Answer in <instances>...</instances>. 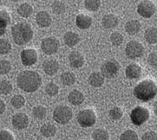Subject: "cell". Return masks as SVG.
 Returning a JSON list of instances; mask_svg holds the SVG:
<instances>
[{
	"instance_id": "obj_1",
	"label": "cell",
	"mask_w": 157,
	"mask_h": 140,
	"mask_svg": "<svg viewBox=\"0 0 157 140\" xmlns=\"http://www.w3.org/2000/svg\"><path fill=\"white\" fill-rule=\"evenodd\" d=\"M17 86L25 92H35L42 85V78L35 70H23L17 78Z\"/></svg>"
},
{
	"instance_id": "obj_2",
	"label": "cell",
	"mask_w": 157,
	"mask_h": 140,
	"mask_svg": "<svg viewBox=\"0 0 157 140\" xmlns=\"http://www.w3.org/2000/svg\"><path fill=\"white\" fill-rule=\"evenodd\" d=\"M11 35L17 45H24L32 39L33 30L28 23L19 22L11 27Z\"/></svg>"
},
{
	"instance_id": "obj_3",
	"label": "cell",
	"mask_w": 157,
	"mask_h": 140,
	"mask_svg": "<svg viewBox=\"0 0 157 140\" xmlns=\"http://www.w3.org/2000/svg\"><path fill=\"white\" fill-rule=\"evenodd\" d=\"M157 94V85L150 79L142 80L134 89V95L142 102L153 99Z\"/></svg>"
},
{
	"instance_id": "obj_4",
	"label": "cell",
	"mask_w": 157,
	"mask_h": 140,
	"mask_svg": "<svg viewBox=\"0 0 157 140\" xmlns=\"http://www.w3.org/2000/svg\"><path fill=\"white\" fill-rule=\"evenodd\" d=\"M73 117V111L69 106L59 105L53 111V119L59 125L68 124Z\"/></svg>"
},
{
	"instance_id": "obj_5",
	"label": "cell",
	"mask_w": 157,
	"mask_h": 140,
	"mask_svg": "<svg viewBox=\"0 0 157 140\" xmlns=\"http://www.w3.org/2000/svg\"><path fill=\"white\" fill-rule=\"evenodd\" d=\"M150 117L149 110L142 106H137L132 110L130 113L131 122L136 126H140L145 122H147Z\"/></svg>"
},
{
	"instance_id": "obj_6",
	"label": "cell",
	"mask_w": 157,
	"mask_h": 140,
	"mask_svg": "<svg viewBox=\"0 0 157 140\" xmlns=\"http://www.w3.org/2000/svg\"><path fill=\"white\" fill-rule=\"evenodd\" d=\"M77 122L82 127L89 128L96 124V115L92 109H84L77 114Z\"/></svg>"
},
{
	"instance_id": "obj_7",
	"label": "cell",
	"mask_w": 157,
	"mask_h": 140,
	"mask_svg": "<svg viewBox=\"0 0 157 140\" xmlns=\"http://www.w3.org/2000/svg\"><path fill=\"white\" fill-rule=\"evenodd\" d=\"M59 46H60L59 40L54 37L45 38L41 42V49L43 52L47 55H52L56 53L59 49Z\"/></svg>"
},
{
	"instance_id": "obj_8",
	"label": "cell",
	"mask_w": 157,
	"mask_h": 140,
	"mask_svg": "<svg viewBox=\"0 0 157 140\" xmlns=\"http://www.w3.org/2000/svg\"><path fill=\"white\" fill-rule=\"evenodd\" d=\"M144 52V48L143 45L139 43L138 41L136 40H132L130 42H128L126 45L125 48V53L127 57H128L129 58H141Z\"/></svg>"
},
{
	"instance_id": "obj_9",
	"label": "cell",
	"mask_w": 157,
	"mask_h": 140,
	"mask_svg": "<svg viewBox=\"0 0 157 140\" xmlns=\"http://www.w3.org/2000/svg\"><path fill=\"white\" fill-rule=\"evenodd\" d=\"M120 65L115 60H109L101 66V75L107 78H112L118 73Z\"/></svg>"
},
{
	"instance_id": "obj_10",
	"label": "cell",
	"mask_w": 157,
	"mask_h": 140,
	"mask_svg": "<svg viewBox=\"0 0 157 140\" xmlns=\"http://www.w3.org/2000/svg\"><path fill=\"white\" fill-rule=\"evenodd\" d=\"M156 10V7L154 3L150 1H142L137 6V12L144 18H151Z\"/></svg>"
},
{
	"instance_id": "obj_11",
	"label": "cell",
	"mask_w": 157,
	"mask_h": 140,
	"mask_svg": "<svg viewBox=\"0 0 157 140\" xmlns=\"http://www.w3.org/2000/svg\"><path fill=\"white\" fill-rule=\"evenodd\" d=\"M21 61L25 66H31L37 61V52L33 48H26L21 51Z\"/></svg>"
},
{
	"instance_id": "obj_12",
	"label": "cell",
	"mask_w": 157,
	"mask_h": 140,
	"mask_svg": "<svg viewBox=\"0 0 157 140\" xmlns=\"http://www.w3.org/2000/svg\"><path fill=\"white\" fill-rule=\"evenodd\" d=\"M29 118L25 113L23 112H18L12 117L11 123L13 127L17 130H23L25 129L26 127L29 125Z\"/></svg>"
},
{
	"instance_id": "obj_13",
	"label": "cell",
	"mask_w": 157,
	"mask_h": 140,
	"mask_svg": "<svg viewBox=\"0 0 157 140\" xmlns=\"http://www.w3.org/2000/svg\"><path fill=\"white\" fill-rule=\"evenodd\" d=\"M43 69L47 75L53 76L59 70V64L56 59L49 58L46 59L43 64Z\"/></svg>"
},
{
	"instance_id": "obj_14",
	"label": "cell",
	"mask_w": 157,
	"mask_h": 140,
	"mask_svg": "<svg viewBox=\"0 0 157 140\" xmlns=\"http://www.w3.org/2000/svg\"><path fill=\"white\" fill-rule=\"evenodd\" d=\"M142 67L137 64H130L125 70V75L129 79H136L142 75Z\"/></svg>"
},
{
	"instance_id": "obj_15",
	"label": "cell",
	"mask_w": 157,
	"mask_h": 140,
	"mask_svg": "<svg viewBox=\"0 0 157 140\" xmlns=\"http://www.w3.org/2000/svg\"><path fill=\"white\" fill-rule=\"evenodd\" d=\"M76 25L81 30H87L92 25V18L85 14H78L76 18Z\"/></svg>"
},
{
	"instance_id": "obj_16",
	"label": "cell",
	"mask_w": 157,
	"mask_h": 140,
	"mask_svg": "<svg viewBox=\"0 0 157 140\" xmlns=\"http://www.w3.org/2000/svg\"><path fill=\"white\" fill-rule=\"evenodd\" d=\"M70 65L73 68H80L84 65V58L78 51H72L69 55Z\"/></svg>"
},
{
	"instance_id": "obj_17",
	"label": "cell",
	"mask_w": 157,
	"mask_h": 140,
	"mask_svg": "<svg viewBox=\"0 0 157 140\" xmlns=\"http://www.w3.org/2000/svg\"><path fill=\"white\" fill-rule=\"evenodd\" d=\"M36 21L40 27H49L51 25V17L47 11L42 10L36 16Z\"/></svg>"
},
{
	"instance_id": "obj_18",
	"label": "cell",
	"mask_w": 157,
	"mask_h": 140,
	"mask_svg": "<svg viewBox=\"0 0 157 140\" xmlns=\"http://www.w3.org/2000/svg\"><path fill=\"white\" fill-rule=\"evenodd\" d=\"M68 100L72 105H80L84 101V96L80 90H73L70 92L68 96Z\"/></svg>"
},
{
	"instance_id": "obj_19",
	"label": "cell",
	"mask_w": 157,
	"mask_h": 140,
	"mask_svg": "<svg viewBox=\"0 0 157 140\" xmlns=\"http://www.w3.org/2000/svg\"><path fill=\"white\" fill-rule=\"evenodd\" d=\"M63 41L69 47H73L79 43L80 38L79 35L74 31H67L63 36Z\"/></svg>"
},
{
	"instance_id": "obj_20",
	"label": "cell",
	"mask_w": 157,
	"mask_h": 140,
	"mask_svg": "<svg viewBox=\"0 0 157 140\" xmlns=\"http://www.w3.org/2000/svg\"><path fill=\"white\" fill-rule=\"evenodd\" d=\"M101 24L105 29H109V30L113 29V28L117 27L118 25V18H117V17L113 14H108L102 18Z\"/></svg>"
},
{
	"instance_id": "obj_21",
	"label": "cell",
	"mask_w": 157,
	"mask_h": 140,
	"mask_svg": "<svg viewBox=\"0 0 157 140\" xmlns=\"http://www.w3.org/2000/svg\"><path fill=\"white\" fill-rule=\"evenodd\" d=\"M141 29V23L138 20H129L125 25V30L129 35H135L139 32Z\"/></svg>"
},
{
	"instance_id": "obj_22",
	"label": "cell",
	"mask_w": 157,
	"mask_h": 140,
	"mask_svg": "<svg viewBox=\"0 0 157 140\" xmlns=\"http://www.w3.org/2000/svg\"><path fill=\"white\" fill-rule=\"evenodd\" d=\"M89 83L93 87H101L104 84V77L100 72H93L89 78Z\"/></svg>"
},
{
	"instance_id": "obj_23",
	"label": "cell",
	"mask_w": 157,
	"mask_h": 140,
	"mask_svg": "<svg viewBox=\"0 0 157 140\" xmlns=\"http://www.w3.org/2000/svg\"><path fill=\"white\" fill-rule=\"evenodd\" d=\"M40 132L42 135L45 138H51L56 135V127L51 124H44L42 125L40 129Z\"/></svg>"
},
{
	"instance_id": "obj_24",
	"label": "cell",
	"mask_w": 157,
	"mask_h": 140,
	"mask_svg": "<svg viewBox=\"0 0 157 140\" xmlns=\"http://www.w3.org/2000/svg\"><path fill=\"white\" fill-rule=\"evenodd\" d=\"M144 38L148 44L155 45L157 43V28L156 27H150L146 30Z\"/></svg>"
},
{
	"instance_id": "obj_25",
	"label": "cell",
	"mask_w": 157,
	"mask_h": 140,
	"mask_svg": "<svg viewBox=\"0 0 157 140\" xmlns=\"http://www.w3.org/2000/svg\"><path fill=\"white\" fill-rule=\"evenodd\" d=\"M32 12H33V8L28 3L22 4L17 8V13H18V15L22 17V18H29L32 14Z\"/></svg>"
},
{
	"instance_id": "obj_26",
	"label": "cell",
	"mask_w": 157,
	"mask_h": 140,
	"mask_svg": "<svg viewBox=\"0 0 157 140\" xmlns=\"http://www.w3.org/2000/svg\"><path fill=\"white\" fill-rule=\"evenodd\" d=\"M61 81L62 83L64 85L71 86V85H74V84L76 83V75H75L73 72H71V71H65V72H63L61 75Z\"/></svg>"
},
{
	"instance_id": "obj_27",
	"label": "cell",
	"mask_w": 157,
	"mask_h": 140,
	"mask_svg": "<svg viewBox=\"0 0 157 140\" xmlns=\"http://www.w3.org/2000/svg\"><path fill=\"white\" fill-rule=\"evenodd\" d=\"M32 114L36 119H44L47 115V109L43 105H36L32 110Z\"/></svg>"
},
{
	"instance_id": "obj_28",
	"label": "cell",
	"mask_w": 157,
	"mask_h": 140,
	"mask_svg": "<svg viewBox=\"0 0 157 140\" xmlns=\"http://www.w3.org/2000/svg\"><path fill=\"white\" fill-rule=\"evenodd\" d=\"M93 140H109V134L103 129H96L92 133Z\"/></svg>"
},
{
	"instance_id": "obj_29",
	"label": "cell",
	"mask_w": 157,
	"mask_h": 140,
	"mask_svg": "<svg viewBox=\"0 0 157 140\" xmlns=\"http://www.w3.org/2000/svg\"><path fill=\"white\" fill-rule=\"evenodd\" d=\"M12 91V85L8 80H0V94L8 95Z\"/></svg>"
},
{
	"instance_id": "obj_30",
	"label": "cell",
	"mask_w": 157,
	"mask_h": 140,
	"mask_svg": "<svg viewBox=\"0 0 157 140\" xmlns=\"http://www.w3.org/2000/svg\"><path fill=\"white\" fill-rule=\"evenodd\" d=\"M10 103L15 109H20L25 105V98L22 95H15L12 97Z\"/></svg>"
},
{
	"instance_id": "obj_31",
	"label": "cell",
	"mask_w": 157,
	"mask_h": 140,
	"mask_svg": "<svg viewBox=\"0 0 157 140\" xmlns=\"http://www.w3.org/2000/svg\"><path fill=\"white\" fill-rule=\"evenodd\" d=\"M10 21L11 18L10 13L5 10H0V26L6 28V26L10 24Z\"/></svg>"
},
{
	"instance_id": "obj_32",
	"label": "cell",
	"mask_w": 157,
	"mask_h": 140,
	"mask_svg": "<svg viewBox=\"0 0 157 140\" xmlns=\"http://www.w3.org/2000/svg\"><path fill=\"white\" fill-rule=\"evenodd\" d=\"M11 51V45L7 39L0 38V55L9 54Z\"/></svg>"
},
{
	"instance_id": "obj_33",
	"label": "cell",
	"mask_w": 157,
	"mask_h": 140,
	"mask_svg": "<svg viewBox=\"0 0 157 140\" xmlns=\"http://www.w3.org/2000/svg\"><path fill=\"white\" fill-rule=\"evenodd\" d=\"M101 2L99 0H86L84 2V6L90 11H96L100 8Z\"/></svg>"
},
{
	"instance_id": "obj_34",
	"label": "cell",
	"mask_w": 157,
	"mask_h": 140,
	"mask_svg": "<svg viewBox=\"0 0 157 140\" xmlns=\"http://www.w3.org/2000/svg\"><path fill=\"white\" fill-rule=\"evenodd\" d=\"M59 91V88L56 84L51 82V83H48L45 86V92L51 97H54V96L57 95Z\"/></svg>"
},
{
	"instance_id": "obj_35",
	"label": "cell",
	"mask_w": 157,
	"mask_h": 140,
	"mask_svg": "<svg viewBox=\"0 0 157 140\" xmlns=\"http://www.w3.org/2000/svg\"><path fill=\"white\" fill-rule=\"evenodd\" d=\"M110 41H111L113 45L119 46L123 43V36L120 32L115 31V32L111 33V35H110Z\"/></svg>"
},
{
	"instance_id": "obj_36",
	"label": "cell",
	"mask_w": 157,
	"mask_h": 140,
	"mask_svg": "<svg viewBox=\"0 0 157 140\" xmlns=\"http://www.w3.org/2000/svg\"><path fill=\"white\" fill-rule=\"evenodd\" d=\"M109 118L114 121H117V120H120L123 116V112L122 110L119 107H114L113 109L109 110Z\"/></svg>"
},
{
	"instance_id": "obj_37",
	"label": "cell",
	"mask_w": 157,
	"mask_h": 140,
	"mask_svg": "<svg viewBox=\"0 0 157 140\" xmlns=\"http://www.w3.org/2000/svg\"><path fill=\"white\" fill-rule=\"evenodd\" d=\"M120 140H138V135L135 130H125L120 136Z\"/></svg>"
},
{
	"instance_id": "obj_38",
	"label": "cell",
	"mask_w": 157,
	"mask_h": 140,
	"mask_svg": "<svg viewBox=\"0 0 157 140\" xmlns=\"http://www.w3.org/2000/svg\"><path fill=\"white\" fill-rule=\"evenodd\" d=\"M11 70V64L8 60H1L0 61V74L5 75L9 73Z\"/></svg>"
},
{
	"instance_id": "obj_39",
	"label": "cell",
	"mask_w": 157,
	"mask_h": 140,
	"mask_svg": "<svg viewBox=\"0 0 157 140\" xmlns=\"http://www.w3.org/2000/svg\"><path fill=\"white\" fill-rule=\"evenodd\" d=\"M52 10L56 14H62L65 10V5L61 1H55L52 4Z\"/></svg>"
},
{
	"instance_id": "obj_40",
	"label": "cell",
	"mask_w": 157,
	"mask_h": 140,
	"mask_svg": "<svg viewBox=\"0 0 157 140\" xmlns=\"http://www.w3.org/2000/svg\"><path fill=\"white\" fill-rule=\"evenodd\" d=\"M147 63L149 64V65L155 68V69H157V51H154V52H151L148 57H147Z\"/></svg>"
},
{
	"instance_id": "obj_41",
	"label": "cell",
	"mask_w": 157,
	"mask_h": 140,
	"mask_svg": "<svg viewBox=\"0 0 157 140\" xmlns=\"http://www.w3.org/2000/svg\"><path fill=\"white\" fill-rule=\"evenodd\" d=\"M0 140H14L12 133L7 130H0Z\"/></svg>"
},
{
	"instance_id": "obj_42",
	"label": "cell",
	"mask_w": 157,
	"mask_h": 140,
	"mask_svg": "<svg viewBox=\"0 0 157 140\" xmlns=\"http://www.w3.org/2000/svg\"><path fill=\"white\" fill-rule=\"evenodd\" d=\"M142 140H157V134L155 131H147L142 135Z\"/></svg>"
},
{
	"instance_id": "obj_43",
	"label": "cell",
	"mask_w": 157,
	"mask_h": 140,
	"mask_svg": "<svg viewBox=\"0 0 157 140\" xmlns=\"http://www.w3.org/2000/svg\"><path fill=\"white\" fill-rule=\"evenodd\" d=\"M5 108H6L5 103L2 99H0V115H2L5 112Z\"/></svg>"
},
{
	"instance_id": "obj_44",
	"label": "cell",
	"mask_w": 157,
	"mask_h": 140,
	"mask_svg": "<svg viewBox=\"0 0 157 140\" xmlns=\"http://www.w3.org/2000/svg\"><path fill=\"white\" fill-rule=\"evenodd\" d=\"M5 30H6V28H4V27L0 26V36L4 35L5 33Z\"/></svg>"
},
{
	"instance_id": "obj_45",
	"label": "cell",
	"mask_w": 157,
	"mask_h": 140,
	"mask_svg": "<svg viewBox=\"0 0 157 140\" xmlns=\"http://www.w3.org/2000/svg\"><path fill=\"white\" fill-rule=\"evenodd\" d=\"M154 111H155V114L157 116V101L155 103V105H154Z\"/></svg>"
},
{
	"instance_id": "obj_46",
	"label": "cell",
	"mask_w": 157,
	"mask_h": 140,
	"mask_svg": "<svg viewBox=\"0 0 157 140\" xmlns=\"http://www.w3.org/2000/svg\"><path fill=\"white\" fill-rule=\"evenodd\" d=\"M0 4H1V1H0Z\"/></svg>"
}]
</instances>
